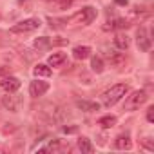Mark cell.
I'll list each match as a JSON object with an SVG mask.
<instances>
[{"mask_svg":"<svg viewBox=\"0 0 154 154\" xmlns=\"http://www.w3.org/2000/svg\"><path fill=\"white\" fill-rule=\"evenodd\" d=\"M129 93V85L127 84H116L112 85L111 89H107L103 94H102V102L105 107H112L116 105L122 98H125V94Z\"/></svg>","mask_w":154,"mask_h":154,"instance_id":"cell-1","label":"cell"},{"mask_svg":"<svg viewBox=\"0 0 154 154\" xmlns=\"http://www.w3.org/2000/svg\"><path fill=\"white\" fill-rule=\"evenodd\" d=\"M96 15H98L96 8L85 6V8H82L80 11H76L67 22H71V24H78V26H89V24H93V22L96 20Z\"/></svg>","mask_w":154,"mask_h":154,"instance_id":"cell-2","label":"cell"},{"mask_svg":"<svg viewBox=\"0 0 154 154\" xmlns=\"http://www.w3.org/2000/svg\"><path fill=\"white\" fill-rule=\"evenodd\" d=\"M147 100H149V94H147L145 89L132 91V93L125 98V105H123V109H125V111H136V109H140L141 105H145Z\"/></svg>","mask_w":154,"mask_h":154,"instance_id":"cell-3","label":"cell"},{"mask_svg":"<svg viewBox=\"0 0 154 154\" xmlns=\"http://www.w3.org/2000/svg\"><path fill=\"white\" fill-rule=\"evenodd\" d=\"M40 20L38 18H26V20H22V22H18V24H15L9 31L13 33V35H22V33H31V31H36L38 27H40Z\"/></svg>","mask_w":154,"mask_h":154,"instance_id":"cell-4","label":"cell"},{"mask_svg":"<svg viewBox=\"0 0 154 154\" xmlns=\"http://www.w3.org/2000/svg\"><path fill=\"white\" fill-rule=\"evenodd\" d=\"M47 91H49V84L44 82V80H40V78H36V80H33V82L29 84V94H31L33 98H40V96H44Z\"/></svg>","mask_w":154,"mask_h":154,"instance_id":"cell-5","label":"cell"},{"mask_svg":"<svg viewBox=\"0 0 154 154\" xmlns=\"http://www.w3.org/2000/svg\"><path fill=\"white\" fill-rule=\"evenodd\" d=\"M2 105H4L8 111L17 112V111L20 109V105H22V98H20L18 94H15V93H8V96L2 98Z\"/></svg>","mask_w":154,"mask_h":154,"instance_id":"cell-6","label":"cell"},{"mask_svg":"<svg viewBox=\"0 0 154 154\" xmlns=\"http://www.w3.org/2000/svg\"><path fill=\"white\" fill-rule=\"evenodd\" d=\"M20 80L17 76H2V80H0V87H2L6 93H17L20 89Z\"/></svg>","mask_w":154,"mask_h":154,"instance_id":"cell-7","label":"cell"},{"mask_svg":"<svg viewBox=\"0 0 154 154\" xmlns=\"http://www.w3.org/2000/svg\"><path fill=\"white\" fill-rule=\"evenodd\" d=\"M136 44H138L140 51H143V53L150 51V38H149V33H147L145 27H140L136 31Z\"/></svg>","mask_w":154,"mask_h":154,"instance_id":"cell-8","label":"cell"},{"mask_svg":"<svg viewBox=\"0 0 154 154\" xmlns=\"http://www.w3.org/2000/svg\"><path fill=\"white\" fill-rule=\"evenodd\" d=\"M114 147H116L118 150H129V149L132 147L131 136H129V134H118L116 140H114Z\"/></svg>","mask_w":154,"mask_h":154,"instance_id":"cell-9","label":"cell"},{"mask_svg":"<svg viewBox=\"0 0 154 154\" xmlns=\"http://www.w3.org/2000/svg\"><path fill=\"white\" fill-rule=\"evenodd\" d=\"M91 53H93V49L89 47V45H76L74 49H72V56L76 58V60H87L89 56H91Z\"/></svg>","mask_w":154,"mask_h":154,"instance_id":"cell-10","label":"cell"},{"mask_svg":"<svg viewBox=\"0 0 154 154\" xmlns=\"http://www.w3.org/2000/svg\"><path fill=\"white\" fill-rule=\"evenodd\" d=\"M65 60H67V54L62 53V51H58V53L49 54V58H47V65H49V67H60Z\"/></svg>","mask_w":154,"mask_h":154,"instance_id":"cell-11","label":"cell"},{"mask_svg":"<svg viewBox=\"0 0 154 154\" xmlns=\"http://www.w3.org/2000/svg\"><path fill=\"white\" fill-rule=\"evenodd\" d=\"M51 67L47 65V63H36L35 67H33V74L36 76V78H49L51 76Z\"/></svg>","mask_w":154,"mask_h":154,"instance_id":"cell-12","label":"cell"},{"mask_svg":"<svg viewBox=\"0 0 154 154\" xmlns=\"http://www.w3.org/2000/svg\"><path fill=\"white\" fill-rule=\"evenodd\" d=\"M51 45H53V42H51L49 36H38L33 42V47L36 51H47V49H51Z\"/></svg>","mask_w":154,"mask_h":154,"instance_id":"cell-13","label":"cell"},{"mask_svg":"<svg viewBox=\"0 0 154 154\" xmlns=\"http://www.w3.org/2000/svg\"><path fill=\"white\" fill-rule=\"evenodd\" d=\"M114 45H116L120 51H125V49H129V45H131V38H129L125 33H118V35L114 36Z\"/></svg>","mask_w":154,"mask_h":154,"instance_id":"cell-14","label":"cell"},{"mask_svg":"<svg viewBox=\"0 0 154 154\" xmlns=\"http://www.w3.org/2000/svg\"><path fill=\"white\" fill-rule=\"evenodd\" d=\"M76 107L85 111V112H94V111H100V105L96 102H87V100H76Z\"/></svg>","mask_w":154,"mask_h":154,"instance_id":"cell-15","label":"cell"},{"mask_svg":"<svg viewBox=\"0 0 154 154\" xmlns=\"http://www.w3.org/2000/svg\"><path fill=\"white\" fill-rule=\"evenodd\" d=\"M91 58V71L93 72H96V74H102L103 71H105V65H103V60H102V56H89Z\"/></svg>","mask_w":154,"mask_h":154,"instance_id":"cell-16","label":"cell"},{"mask_svg":"<svg viewBox=\"0 0 154 154\" xmlns=\"http://www.w3.org/2000/svg\"><path fill=\"white\" fill-rule=\"evenodd\" d=\"M116 122H118L116 116H112V114H105V116H102V118L98 120V125L103 127V129H112V127L116 125Z\"/></svg>","mask_w":154,"mask_h":154,"instance_id":"cell-17","label":"cell"},{"mask_svg":"<svg viewBox=\"0 0 154 154\" xmlns=\"http://www.w3.org/2000/svg\"><path fill=\"white\" fill-rule=\"evenodd\" d=\"M109 62H111V65L112 67H123L125 65V56L122 54V53H109Z\"/></svg>","mask_w":154,"mask_h":154,"instance_id":"cell-18","label":"cell"},{"mask_svg":"<svg viewBox=\"0 0 154 154\" xmlns=\"http://www.w3.org/2000/svg\"><path fill=\"white\" fill-rule=\"evenodd\" d=\"M78 150H82V152H87V154H91V152L94 150V147H93V143H91V140H89L87 136H82V138H78Z\"/></svg>","mask_w":154,"mask_h":154,"instance_id":"cell-19","label":"cell"},{"mask_svg":"<svg viewBox=\"0 0 154 154\" xmlns=\"http://www.w3.org/2000/svg\"><path fill=\"white\" fill-rule=\"evenodd\" d=\"M72 2H74V0H53L54 8H56V9H60V11H63V9H69V8L72 6Z\"/></svg>","mask_w":154,"mask_h":154,"instance_id":"cell-20","label":"cell"},{"mask_svg":"<svg viewBox=\"0 0 154 154\" xmlns=\"http://www.w3.org/2000/svg\"><path fill=\"white\" fill-rule=\"evenodd\" d=\"M131 24H129V20L127 18H116L114 20V29H127Z\"/></svg>","mask_w":154,"mask_h":154,"instance_id":"cell-21","label":"cell"},{"mask_svg":"<svg viewBox=\"0 0 154 154\" xmlns=\"http://www.w3.org/2000/svg\"><path fill=\"white\" fill-rule=\"evenodd\" d=\"M47 22H49L51 27H54V29H60L62 24H67V20H58V18H53V17H47Z\"/></svg>","mask_w":154,"mask_h":154,"instance_id":"cell-22","label":"cell"},{"mask_svg":"<svg viewBox=\"0 0 154 154\" xmlns=\"http://www.w3.org/2000/svg\"><path fill=\"white\" fill-rule=\"evenodd\" d=\"M141 147H143V149H145V150H149V152H150V150H154V145H152V141H150V140H149V138H147V140H143V141H141Z\"/></svg>","mask_w":154,"mask_h":154,"instance_id":"cell-23","label":"cell"},{"mask_svg":"<svg viewBox=\"0 0 154 154\" xmlns=\"http://www.w3.org/2000/svg\"><path fill=\"white\" fill-rule=\"evenodd\" d=\"M147 122H149V123L154 122V107H149V109H147Z\"/></svg>","mask_w":154,"mask_h":154,"instance_id":"cell-24","label":"cell"},{"mask_svg":"<svg viewBox=\"0 0 154 154\" xmlns=\"http://www.w3.org/2000/svg\"><path fill=\"white\" fill-rule=\"evenodd\" d=\"M8 72H9L8 65H0V76H8Z\"/></svg>","mask_w":154,"mask_h":154,"instance_id":"cell-25","label":"cell"},{"mask_svg":"<svg viewBox=\"0 0 154 154\" xmlns=\"http://www.w3.org/2000/svg\"><path fill=\"white\" fill-rule=\"evenodd\" d=\"M63 132L65 134H72V132H76V127L72 125V127H63Z\"/></svg>","mask_w":154,"mask_h":154,"instance_id":"cell-26","label":"cell"},{"mask_svg":"<svg viewBox=\"0 0 154 154\" xmlns=\"http://www.w3.org/2000/svg\"><path fill=\"white\" fill-rule=\"evenodd\" d=\"M114 2H116L118 6H127V2H129V0H114Z\"/></svg>","mask_w":154,"mask_h":154,"instance_id":"cell-27","label":"cell"},{"mask_svg":"<svg viewBox=\"0 0 154 154\" xmlns=\"http://www.w3.org/2000/svg\"><path fill=\"white\" fill-rule=\"evenodd\" d=\"M6 150H8V149H6L4 145H0V152H6Z\"/></svg>","mask_w":154,"mask_h":154,"instance_id":"cell-28","label":"cell"},{"mask_svg":"<svg viewBox=\"0 0 154 154\" xmlns=\"http://www.w3.org/2000/svg\"><path fill=\"white\" fill-rule=\"evenodd\" d=\"M18 2H29V0H18Z\"/></svg>","mask_w":154,"mask_h":154,"instance_id":"cell-29","label":"cell"}]
</instances>
